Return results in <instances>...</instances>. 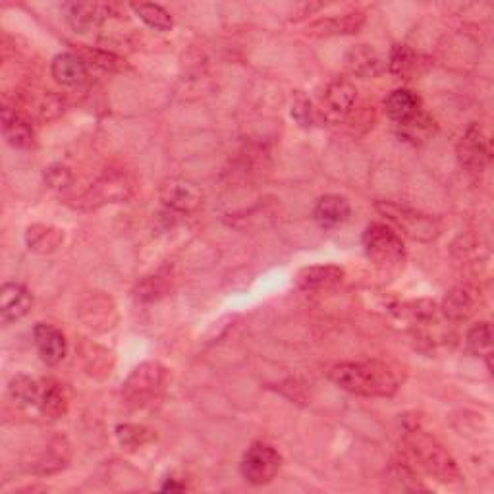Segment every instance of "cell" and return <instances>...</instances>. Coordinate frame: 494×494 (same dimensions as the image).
Returning <instances> with one entry per match:
<instances>
[{
	"instance_id": "1",
	"label": "cell",
	"mask_w": 494,
	"mask_h": 494,
	"mask_svg": "<svg viewBox=\"0 0 494 494\" xmlns=\"http://www.w3.org/2000/svg\"><path fill=\"white\" fill-rule=\"evenodd\" d=\"M330 381L350 394L365 398H393L400 386L393 369L375 360L332 367Z\"/></svg>"
},
{
	"instance_id": "2",
	"label": "cell",
	"mask_w": 494,
	"mask_h": 494,
	"mask_svg": "<svg viewBox=\"0 0 494 494\" xmlns=\"http://www.w3.org/2000/svg\"><path fill=\"white\" fill-rule=\"evenodd\" d=\"M363 249L365 255L377 269L396 271L406 261L404 239L393 226L373 223L363 232Z\"/></svg>"
},
{
	"instance_id": "3",
	"label": "cell",
	"mask_w": 494,
	"mask_h": 494,
	"mask_svg": "<svg viewBox=\"0 0 494 494\" xmlns=\"http://www.w3.org/2000/svg\"><path fill=\"white\" fill-rule=\"evenodd\" d=\"M408 446L419 467L427 471L431 477L442 482L459 481V469L452 456L429 434H425L423 431H411L408 434Z\"/></svg>"
},
{
	"instance_id": "4",
	"label": "cell",
	"mask_w": 494,
	"mask_h": 494,
	"mask_svg": "<svg viewBox=\"0 0 494 494\" xmlns=\"http://www.w3.org/2000/svg\"><path fill=\"white\" fill-rule=\"evenodd\" d=\"M377 209L393 224L398 234L401 232L416 241H433L441 234V224L436 223V218L413 211L409 207L378 201Z\"/></svg>"
},
{
	"instance_id": "5",
	"label": "cell",
	"mask_w": 494,
	"mask_h": 494,
	"mask_svg": "<svg viewBox=\"0 0 494 494\" xmlns=\"http://www.w3.org/2000/svg\"><path fill=\"white\" fill-rule=\"evenodd\" d=\"M166 378L168 371L160 363H142L140 367H135L128 381L124 383L122 398L132 408H143L163 393Z\"/></svg>"
},
{
	"instance_id": "6",
	"label": "cell",
	"mask_w": 494,
	"mask_h": 494,
	"mask_svg": "<svg viewBox=\"0 0 494 494\" xmlns=\"http://www.w3.org/2000/svg\"><path fill=\"white\" fill-rule=\"evenodd\" d=\"M282 466V456L277 448L265 442H255L247 448L241 459V475L254 487L269 485L279 475Z\"/></svg>"
},
{
	"instance_id": "7",
	"label": "cell",
	"mask_w": 494,
	"mask_h": 494,
	"mask_svg": "<svg viewBox=\"0 0 494 494\" xmlns=\"http://www.w3.org/2000/svg\"><path fill=\"white\" fill-rule=\"evenodd\" d=\"M458 158L471 174H481L490 160V142L479 124L469 126L458 143Z\"/></svg>"
},
{
	"instance_id": "8",
	"label": "cell",
	"mask_w": 494,
	"mask_h": 494,
	"mask_svg": "<svg viewBox=\"0 0 494 494\" xmlns=\"http://www.w3.org/2000/svg\"><path fill=\"white\" fill-rule=\"evenodd\" d=\"M160 201L172 213H193L199 209L201 193L191 182L170 178L160 186Z\"/></svg>"
},
{
	"instance_id": "9",
	"label": "cell",
	"mask_w": 494,
	"mask_h": 494,
	"mask_svg": "<svg viewBox=\"0 0 494 494\" xmlns=\"http://www.w3.org/2000/svg\"><path fill=\"white\" fill-rule=\"evenodd\" d=\"M114 12V4L105 3H72L66 4L68 24L76 33H89L99 28Z\"/></svg>"
},
{
	"instance_id": "10",
	"label": "cell",
	"mask_w": 494,
	"mask_h": 494,
	"mask_svg": "<svg viewBox=\"0 0 494 494\" xmlns=\"http://www.w3.org/2000/svg\"><path fill=\"white\" fill-rule=\"evenodd\" d=\"M344 64H346L348 72L352 76H358L363 79L378 77L386 72V61L371 47V45H358V47H352L346 53Z\"/></svg>"
},
{
	"instance_id": "11",
	"label": "cell",
	"mask_w": 494,
	"mask_h": 494,
	"mask_svg": "<svg viewBox=\"0 0 494 494\" xmlns=\"http://www.w3.org/2000/svg\"><path fill=\"white\" fill-rule=\"evenodd\" d=\"M33 305V297L26 286L18 282H6L0 290V317L3 323L10 325L24 319Z\"/></svg>"
},
{
	"instance_id": "12",
	"label": "cell",
	"mask_w": 494,
	"mask_h": 494,
	"mask_svg": "<svg viewBox=\"0 0 494 494\" xmlns=\"http://www.w3.org/2000/svg\"><path fill=\"white\" fill-rule=\"evenodd\" d=\"M33 338H36V346L43 363L54 367L66 358L68 342L66 336L56 327L39 323L33 328Z\"/></svg>"
},
{
	"instance_id": "13",
	"label": "cell",
	"mask_w": 494,
	"mask_h": 494,
	"mask_svg": "<svg viewBox=\"0 0 494 494\" xmlns=\"http://www.w3.org/2000/svg\"><path fill=\"white\" fill-rule=\"evenodd\" d=\"M344 269L336 265H317V267H305L296 277V286L305 292H319V290H330L335 286L342 284L344 280Z\"/></svg>"
},
{
	"instance_id": "14",
	"label": "cell",
	"mask_w": 494,
	"mask_h": 494,
	"mask_svg": "<svg viewBox=\"0 0 494 494\" xmlns=\"http://www.w3.org/2000/svg\"><path fill=\"white\" fill-rule=\"evenodd\" d=\"M53 77L64 87H79L87 82V66L84 56L74 53L59 54L51 64Z\"/></svg>"
},
{
	"instance_id": "15",
	"label": "cell",
	"mask_w": 494,
	"mask_h": 494,
	"mask_svg": "<svg viewBox=\"0 0 494 494\" xmlns=\"http://www.w3.org/2000/svg\"><path fill=\"white\" fill-rule=\"evenodd\" d=\"M350 213H352V207H350L348 199L342 198V195H335V193L319 198L315 203V209H313V216H315L317 224L323 228L344 224L350 218Z\"/></svg>"
},
{
	"instance_id": "16",
	"label": "cell",
	"mask_w": 494,
	"mask_h": 494,
	"mask_svg": "<svg viewBox=\"0 0 494 494\" xmlns=\"http://www.w3.org/2000/svg\"><path fill=\"white\" fill-rule=\"evenodd\" d=\"M45 417L59 419L68 411V396L64 386L54 378H43L39 381V398L37 406Z\"/></svg>"
},
{
	"instance_id": "17",
	"label": "cell",
	"mask_w": 494,
	"mask_h": 494,
	"mask_svg": "<svg viewBox=\"0 0 494 494\" xmlns=\"http://www.w3.org/2000/svg\"><path fill=\"white\" fill-rule=\"evenodd\" d=\"M365 24V16L361 12H350L342 16H332L319 20L315 24L309 26V36L319 37H330V36H352L358 33Z\"/></svg>"
},
{
	"instance_id": "18",
	"label": "cell",
	"mask_w": 494,
	"mask_h": 494,
	"mask_svg": "<svg viewBox=\"0 0 494 494\" xmlns=\"http://www.w3.org/2000/svg\"><path fill=\"white\" fill-rule=\"evenodd\" d=\"M3 134L6 142L16 149H29L36 142V132L29 120L8 107L3 109Z\"/></svg>"
},
{
	"instance_id": "19",
	"label": "cell",
	"mask_w": 494,
	"mask_h": 494,
	"mask_svg": "<svg viewBox=\"0 0 494 494\" xmlns=\"http://www.w3.org/2000/svg\"><path fill=\"white\" fill-rule=\"evenodd\" d=\"M479 296L477 290L469 288V286H456L454 290H450L444 297V313L448 319L452 320H466L477 312Z\"/></svg>"
},
{
	"instance_id": "20",
	"label": "cell",
	"mask_w": 494,
	"mask_h": 494,
	"mask_svg": "<svg viewBox=\"0 0 494 494\" xmlns=\"http://www.w3.org/2000/svg\"><path fill=\"white\" fill-rule=\"evenodd\" d=\"M396 132L404 142L411 145H423L436 134V120L429 112L421 109L417 114H413L409 120L396 124Z\"/></svg>"
},
{
	"instance_id": "21",
	"label": "cell",
	"mask_w": 494,
	"mask_h": 494,
	"mask_svg": "<svg viewBox=\"0 0 494 494\" xmlns=\"http://www.w3.org/2000/svg\"><path fill=\"white\" fill-rule=\"evenodd\" d=\"M421 109V99L409 89H396L385 99V110L396 124L409 120Z\"/></svg>"
},
{
	"instance_id": "22",
	"label": "cell",
	"mask_w": 494,
	"mask_h": 494,
	"mask_svg": "<svg viewBox=\"0 0 494 494\" xmlns=\"http://www.w3.org/2000/svg\"><path fill=\"white\" fill-rule=\"evenodd\" d=\"M26 241L31 251L36 254H53L59 249L64 241V232L61 228L47 224H33L28 228Z\"/></svg>"
},
{
	"instance_id": "23",
	"label": "cell",
	"mask_w": 494,
	"mask_h": 494,
	"mask_svg": "<svg viewBox=\"0 0 494 494\" xmlns=\"http://www.w3.org/2000/svg\"><path fill=\"white\" fill-rule=\"evenodd\" d=\"M417 61H419L417 53L409 49L408 45H394L388 56L386 70L398 79H409L417 72V66H419Z\"/></svg>"
},
{
	"instance_id": "24",
	"label": "cell",
	"mask_w": 494,
	"mask_h": 494,
	"mask_svg": "<svg viewBox=\"0 0 494 494\" xmlns=\"http://www.w3.org/2000/svg\"><path fill=\"white\" fill-rule=\"evenodd\" d=\"M355 99H358V91L346 79H336L325 91L327 107L336 114H348L355 105Z\"/></svg>"
},
{
	"instance_id": "25",
	"label": "cell",
	"mask_w": 494,
	"mask_h": 494,
	"mask_svg": "<svg viewBox=\"0 0 494 494\" xmlns=\"http://www.w3.org/2000/svg\"><path fill=\"white\" fill-rule=\"evenodd\" d=\"M170 292V274L165 271H158L155 274H149L140 284H137L135 296L142 302H157Z\"/></svg>"
},
{
	"instance_id": "26",
	"label": "cell",
	"mask_w": 494,
	"mask_h": 494,
	"mask_svg": "<svg viewBox=\"0 0 494 494\" xmlns=\"http://www.w3.org/2000/svg\"><path fill=\"white\" fill-rule=\"evenodd\" d=\"M132 10L140 16L143 24L151 29H157V31L172 29V16L163 6L153 3H140V4H132Z\"/></svg>"
},
{
	"instance_id": "27",
	"label": "cell",
	"mask_w": 494,
	"mask_h": 494,
	"mask_svg": "<svg viewBox=\"0 0 494 494\" xmlns=\"http://www.w3.org/2000/svg\"><path fill=\"white\" fill-rule=\"evenodd\" d=\"M10 396H12L18 404L21 406H37L39 398V381H33V378L26 375H18L8 385Z\"/></svg>"
},
{
	"instance_id": "28",
	"label": "cell",
	"mask_w": 494,
	"mask_h": 494,
	"mask_svg": "<svg viewBox=\"0 0 494 494\" xmlns=\"http://www.w3.org/2000/svg\"><path fill=\"white\" fill-rule=\"evenodd\" d=\"M467 346L469 350L482 355V358H490L492 355V330L489 323H479L467 332Z\"/></svg>"
},
{
	"instance_id": "29",
	"label": "cell",
	"mask_w": 494,
	"mask_h": 494,
	"mask_svg": "<svg viewBox=\"0 0 494 494\" xmlns=\"http://www.w3.org/2000/svg\"><path fill=\"white\" fill-rule=\"evenodd\" d=\"M117 436H118V442L126 450H137V448H142L143 444H147L149 441L153 439L151 431H147L145 427H140V425H120L117 429Z\"/></svg>"
},
{
	"instance_id": "30",
	"label": "cell",
	"mask_w": 494,
	"mask_h": 494,
	"mask_svg": "<svg viewBox=\"0 0 494 494\" xmlns=\"http://www.w3.org/2000/svg\"><path fill=\"white\" fill-rule=\"evenodd\" d=\"M85 56H89L91 61H93L95 66L102 68V70H107V72H122L124 68H126V62L120 59V56L117 54H112V53H107V51H99V49H85L84 51Z\"/></svg>"
},
{
	"instance_id": "31",
	"label": "cell",
	"mask_w": 494,
	"mask_h": 494,
	"mask_svg": "<svg viewBox=\"0 0 494 494\" xmlns=\"http://www.w3.org/2000/svg\"><path fill=\"white\" fill-rule=\"evenodd\" d=\"M292 117L294 120L302 126V128H312L313 120H315V110L312 101H309L305 95L297 93L294 99V105H292Z\"/></svg>"
},
{
	"instance_id": "32",
	"label": "cell",
	"mask_w": 494,
	"mask_h": 494,
	"mask_svg": "<svg viewBox=\"0 0 494 494\" xmlns=\"http://www.w3.org/2000/svg\"><path fill=\"white\" fill-rule=\"evenodd\" d=\"M47 178H49V182L53 183L54 188H66L68 183H72L70 170L64 168V166L51 168V170H49V174H47Z\"/></svg>"
},
{
	"instance_id": "33",
	"label": "cell",
	"mask_w": 494,
	"mask_h": 494,
	"mask_svg": "<svg viewBox=\"0 0 494 494\" xmlns=\"http://www.w3.org/2000/svg\"><path fill=\"white\" fill-rule=\"evenodd\" d=\"M163 490H186V485H178V482L174 481V479H170V481H166L163 487H160Z\"/></svg>"
}]
</instances>
